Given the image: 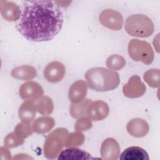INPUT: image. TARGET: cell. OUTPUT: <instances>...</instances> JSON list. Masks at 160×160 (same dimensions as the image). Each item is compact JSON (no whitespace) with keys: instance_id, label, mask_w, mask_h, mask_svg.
I'll use <instances>...</instances> for the list:
<instances>
[{"instance_id":"obj_14","label":"cell","mask_w":160,"mask_h":160,"mask_svg":"<svg viewBox=\"0 0 160 160\" xmlns=\"http://www.w3.org/2000/svg\"><path fill=\"white\" fill-rule=\"evenodd\" d=\"M1 14L4 19L7 21L13 22L19 20L21 10L14 2L1 1Z\"/></svg>"},{"instance_id":"obj_13","label":"cell","mask_w":160,"mask_h":160,"mask_svg":"<svg viewBox=\"0 0 160 160\" xmlns=\"http://www.w3.org/2000/svg\"><path fill=\"white\" fill-rule=\"evenodd\" d=\"M88 92V84L84 80L74 82L69 88L68 98L72 103H77L83 101Z\"/></svg>"},{"instance_id":"obj_9","label":"cell","mask_w":160,"mask_h":160,"mask_svg":"<svg viewBox=\"0 0 160 160\" xmlns=\"http://www.w3.org/2000/svg\"><path fill=\"white\" fill-rule=\"evenodd\" d=\"M66 73L64 65L59 61H52L45 67L43 75L47 81L56 83L61 81Z\"/></svg>"},{"instance_id":"obj_10","label":"cell","mask_w":160,"mask_h":160,"mask_svg":"<svg viewBox=\"0 0 160 160\" xmlns=\"http://www.w3.org/2000/svg\"><path fill=\"white\" fill-rule=\"evenodd\" d=\"M109 113V108L108 104L101 100L92 101L87 110V116L91 120L98 121L108 117Z\"/></svg>"},{"instance_id":"obj_6","label":"cell","mask_w":160,"mask_h":160,"mask_svg":"<svg viewBox=\"0 0 160 160\" xmlns=\"http://www.w3.org/2000/svg\"><path fill=\"white\" fill-rule=\"evenodd\" d=\"M99 19L103 26L114 31L121 29L123 26V18L121 14L114 9L103 10L99 14Z\"/></svg>"},{"instance_id":"obj_16","label":"cell","mask_w":160,"mask_h":160,"mask_svg":"<svg viewBox=\"0 0 160 160\" xmlns=\"http://www.w3.org/2000/svg\"><path fill=\"white\" fill-rule=\"evenodd\" d=\"M122 160H149L148 152L139 146H131L126 148L120 155Z\"/></svg>"},{"instance_id":"obj_1","label":"cell","mask_w":160,"mask_h":160,"mask_svg":"<svg viewBox=\"0 0 160 160\" xmlns=\"http://www.w3.org/2000/svg\"><path fill=\"white\" fill-rule=\"evenodd\" d=\"M22 5L21 17L16 28L28 41H49L61 31L63 13L55 1H24Z\"/></svg>"},{"instance_id":"obj_23","label":"cell","mask_w":160,"mask_h":160,"mask_svg":"<svg viewBox=\"0 0 160 160\" xmlns=\"http://www.w3.org/2000/svg\"><path fill=\"white\" fill-rule=\"evenodd\" d=\"M144 81L152 88H159L160 85V71L159 69H150L143 76Z\"/></svg>"},{"instance_id":"obj_8","label":"cell","mask_w":160,"mask_h":160,"mask_svg":"<svg viewBox=\"0 0 160 160\" xmlns=\"http://www.w3.org/2000/svg\"><path fill=\"white\" fill-rule=\"evenodd\" d=\"M19 94L24 101H34L44 94L41 86L35 81H28L23 83L19 89Z\"/></svg>"},{"instance_id":"obj_27","label":"cell","mask_w":160,"mask_h":160,"mask_svg":"<svg viewBox=\"0 0 160 160\" xmlns=\"http://www.w3.org/2000/svg\"><path fill=\"white\" fill-rule=\"evenodd\" d=\"M92 126L91 119L87 116H83L78 119L74 125V129L78 131H86L90 129Z\"/></svg>"},{"instance_id":"obj_20","label":"cell","mask_w":160,"mask_h":160,"mask_svg":"<svg viewBox=\"0 0 160 160\" xmlns=\"http://www.w3.org/2000/svg\"><path fill=\"white\" fill-rule=\"evenodd\" d=\"M92 101L91 99H87L79 102L71 103L69 108L71 116L74 119H79L81 117L86 116L88 108Z\"/></svg>"},{"instance_id":"obj_7","label":"cell","mask_w":160,"mask_h":160,"mask_svg":"<svg viewBox=\"0 0 160 160\" xmlns=\"http://www.w3.org/2000/svg\"><path fill=\"white\" fill-rule=\"evenodd\" d=\"M146 90L145 84L138 75L132 76L122 87V92L128 98H139L145 93Z\"/></svg>"},{"instance_id":"obj_3","label":"cell","mask_w":160,"mask_h":160,"mask_svg":"<svg viewBox=\"0 0 160 160\" xmlns=\"http://www.w3.org/2000/svg\"><path fill=\"white\" fill-rule=\"evenodd\" d=\"M124 28L128 34L138 38H148L154 31L152 20L144 14L129 16L126 20Z\"/></svg>"},{"instance_id":"obj_2","label":"cell","mask_w":160,"mask_h":160,"mask_svg":"<svg viewBox=\"0 0 160 160\" xmlns=\"http://www.w3.org/2000/svg\"><path fill=\"white\" fill-rule=\"evenodd\" d=\"M84 77L88 87L99 92L113 90L120 83L119 75L116 71L102 67L89 69L85 73Z\"/></svg>"},{"instance_id":"obj_11","label":"cell","mask_w":160,"mask_h":160,"mask_svg":"<svg viewBox=\"0 0 160 160\" xmlns=\"http://www.w3.org/2000/svg\"><path fill=\"white\" fill-rule=\"evenodd\" d=\"M100 153L102 159L117 160L120 154L119 144L114 138H106L101 144Z\"/></svg>"},{"instance_id":"obj_15","label":"cell","mask_w":160,"mask_h":160,"mask_svg":"<svg viewBox=\"0 0 160 160\" xmlns=\"http://www.w3.org/2000/svg\"><path fill=\"white\" fill-rule=\"evenodd\" d=\"M36 111L34 101H24L19 108V118L23 122L31 123L36 117Z\"/></svg>"},{"instance_id":"obj_21","label":"cell","mask_w":160,"mask_h":160,"mask_svg":"<svg viewBox=\"0 0 160 160\" xmlns=\"http://www.w3.org/2000/svg\"><path fill=\"white\" fill-rule=\"evenodd\" d=\"M36 111L41 114L48 116L54 110V104L52 99L49 96H42L34 101Z\"/></svg>"},{"instance_id":"obj_18","label":"cell","mask_w":160,"mask_h":160,"mask_svg":"<svg viewBox=\"0 0 160 160\" xmlns=\"http://www.w3.org/2000/svg\"><path fill=\"white\" fill-rule=\"evenodd\" d=\"M92 159L88 152L76 148H69L62 150L59 154L58 159Z\"/></svg>"},{"instance_id":"obj_22","label":"cell","mask_w":160,"mask_h":160,"mask_svg":"<svg viewBox=\"0 0 160 160\" xmlns=\"http://www.w3.org/2000/svg\"><path fill=\"white\" fill-rule=\"evenodd\" d=\"M85 141L84 135L80 131L68 133L65 141L64 146L67 148H76L81 146Z\"/></svg>"},{"instance_id":"obj_28","label":"cell","mask_w":160,"mask_h":160,"mask_svg":"<svg viewBox=\"0 0 160 160\" xmlns=\"http://www.w3.org/2000/svg\"><path fill=\"white\" fill-rule=\"evenodd\" d=\"M0 155H1V159H12L11 152L9 151V149L6 147H5V148L1 147Z\"/></svg>"},{"instance_id":"obj_17","label":"cell","mask_w":160,"mask_h":160,"mask_svg":"<svg viewBox=\"0 0 160 160\" xmlns=\"http://www.w3.org/2000/svg\"><path fill=\"white\" fill-rule=\"evenodd\" d=\"M12 77L20 80H31L38 75L36 69L30 65H22L18 66L11 71Z\"/></svg>"},{"instance_id":"obj_5","label":"cell","mask_w":160,"mask_h":160,"mask_svg":"<svg viewBox=\"0 0 160 160\" xmlns=\"http://www.w3.org/2000/svg\"><path fill=\"white\" fill-rule=\"evenodd\" d=\"M128 51L130 58L135 61H141L144 64L149 65L154 60L153 49L147 41L138 39H131L128 43Z\"/></svg>"},{"instance_id":"obj_12","label":"cell","mask_w":160,"mask_h":160,"mask_svg":"<svg viewBox=\"0 0 160 160\" xmlns=\"http://www.w3.org/2000/svg\"><path fill=\"white\" fill-rule=\"evenodd\" d=\"M128 132L134 138H143L148 133L149 126L148 123L141 118H134L130 120L126 125Z\"/></svg>"},{"instance_id":"obj_25","label":"cell","mask_w":160,"mask_h":160,"mask_svg":"<svg viewBox=\"0 0 160 160\" xmlns=\"http://www.w3.org/2000/svg\"><path fill=\"white\" fill-rule=\"evenodd\" d=\"M24 142V139L19 136L14 131L9 133L5 138L4 144L8 148H13L22 145Z\"/></svg>"},{"instance_id":"obj_4","label":"cell","mask_w":160,"mask_h":160,"mask_svg":"<svg viewBox=\"0 0 160 160\" xmlns=\"http://www.w3.org/2000/svg\"><path fill=\"white\" fill-rule=\"evenodd\" d=\"M68 131L64 128H59L50 132L44 142L43 151L44 156L49 159L57 158L64 146V141Z\"/></svg>"},{"instance_id":"obj_26","label":"cell","mask_w":160,"mask_h":160,"mask_svg":"<svg viewBox=\"0 0 160 160\" xmlns=\"http://www.w3.org/2000/svg\"><path fill=\"white\" fill-rule=\"evenodd\" d=\"M14 131L21 138L25 139L32 135L34 130L32 126H31L29 122L22 121L16 125Z\"/></svg>"},{"instance_id":"obj_19","label":"cell","mask_w":160,"mask_h":160,"mask_svg":"<svg viewBox=\"0 0 160 160\" xmlns=\"http://www.w3.org/2000/svg\"><path fill=\"white\" fill-rule=\"evenodd\" d=\"M55 125L54 119L49 116H42L37 118L32 124L34 132L37 134H44L51 131Z\"/></svg>"},{"instance_id":"obj_24","label":"cell","mask_w":160,"mask_h":160,"mask_svg":"<svg viewBox=\"0 0 160 160\" xmlns=\"http://www.w3.org/2000/svg\"><path fill=\"white\" fill-rule=\"evenodd\" d=\"M125 59L119 54H112L109 56L106 61V65L109 69L112 71H119L126 65Z\"/></svg>"}]
</instances>
